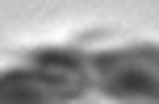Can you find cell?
I'll return each mask as SVG.
<instances>
[{
	"label": "cell",
	"mask_w": 159,
	"mask_h": 104,
	"mask_svg": "<svg viewBox=\"0 0 159 104\" xmlns=\"http://www.w3.org/2000/svg\"><path fill=\"white\" fill-rule=\"evenodd\" d=\"M88 67L105 96L121 104H159V46L105 50Z\"/></svg>",
	"instance_id": "cell-1"
},
{
	"label": "cell",
	"mask_w": 159,
	"mask_h": 104,
	"mask_svg": "<svg viewBox=\"0 0 159 104\" xmlns=\"http://www.w3.org/2000/svg\"><path fill=\"white\" fill-rule=\"evenodd\" d=\"M67 100L71 96H67L59 83H50L38 67L0 75V104H67Z\"/></svg>",
	"instance_id": "cell-2"
},
{
	"label": "cell",
	"mask_w": 159,
	"mask_h": 104,
	"mask_svg": "<svg viewBox=\"0 0 159 104\" xmlns=\"http://www.w3.org/2000/svg\"><path fill=\"white\" fill-rule=\"evenodd\" d=\"M34 67H38L50 83H59L67 96H84V88H88V71L84 67L88 63L75 50H42V54L34 58Z\"/></svg>",
	"instance_id": "cell-3"
}]
</instances>
